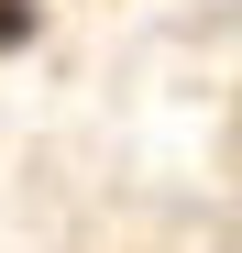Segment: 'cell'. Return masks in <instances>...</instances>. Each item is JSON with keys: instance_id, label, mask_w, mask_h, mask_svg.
Wrapping results in <instances>:
<instances>
[{"instance_id": "6da1fadb", "label": "cell", "mask_w": 242, "mask_h": 253, "mask_svg": "<svg viewBox=\"0 0 242 253\" xmlns=\"http://www.w3.org/2000/svg\"><path fill=\"white\" fill-rule=\"evenodd\" d=\"M33 33H44V0H0V55L33 44Z\"/></svg>"}]
</instances>
